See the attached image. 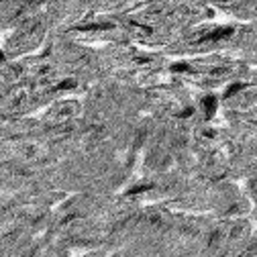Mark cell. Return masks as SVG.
<instances>
[{
  "mask_svg": "<svg viewBox=\"0 0 257 257\" xmlns=\"http://www.w3.org/2000/svg\"><path fill=\"white\" fill-rule=\"evenodd\" d=\"M204 111H206V114H212L214 113V108H216V100L212 98V96H208V98H204Z\"/></svg>",
  "mask_w": 257,
  "mask_h": 257,
  "instance_id": "1",
  "label": "cell"
}]
</instances>
